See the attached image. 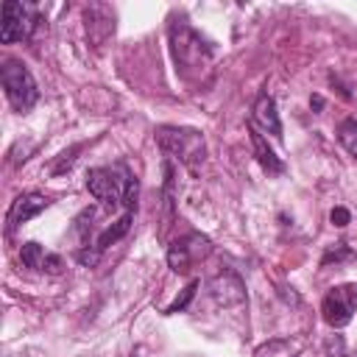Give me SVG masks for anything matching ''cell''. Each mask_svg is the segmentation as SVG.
<instances>
[{
	"label": "cell",
	"mask_w": 357,
	"mask_h": 357,
	"mask_svg": "<svg viewBox=\"0 0 357 357\" xmlns=\"http://www.w3.org/2000/svg\"><path fill=\"white\" fill-rule=\"evenodd\" d=\"M0 81L6 89V98L11 103L14 112H28L36 100H39V86L31 75V70L20 61V59H6L0 67Z\"/></svg>",
	"instance_id": "obj_4"
},
{
	"label": "cell",
	"mask_w": 357,
	"mask_h": 357,
	"mask_svg": "<svg viewBox=\"0 0 357 357\" xmlns=\"http://www.w3.org/2000/svg\"><path fill=\"white\" fill-rule=\"evenodd\" d=\"M33 25H36V17L31 14L28 6H22L17 0H6L3 3V22H0V42L3 45L28 39Z\"/></svg>",
	"instance_id": "obj_6"
},
{
	"label": "cell",
	"mask_w": 357,
	"mask_h": 357,
	"mask_svg": "<svg viewBox=\"0 0 357 357\" xmlns=\"http://www.w3.org/2000/svg\"><path fill=\"white\" fill-rule=\"evenodd\" d=\"M81 148L75 145V148H70V151H64L61 153V159H59V165H53V173H64V167H70L73 162H75V153H78Z\"/></svg>",
	"instance_id": "obj_18"
},
{
	"label": "cell",
	"mask_w": 357,
	"mask_h": 357,
	"mask_svg": "<svg viewBox=\"0 0 357 357\" xmlns=\"http://www.w3.org/2000/svg\"><path fill=\"white\" fill-rule=\"evenodd\" d=\"M354 254H351V248L346 245V243H337L335 248H329L326 254H324V259H321V265H329V262H340V259H351Z\"/></svg>",
	"instance_id": "obj_17"
},
{
	"label": "cell",
	"mask_w": 357,
	"mask_h": 357,
	"mask_svg": "<svg viewBox=\"0 0 357 357\" xmlns=\"http://www.w3.org/2000/svg\"><path fill=\"white\" fill-rule=\"evenodd\" d=\"M170 50H173V61L176 70L184 78L198 75L201 70L209 67L212 61V47L201 39V33H195L184 20H176L170 25Z\"/></svg>",
	"instance_id": "obj_2"
},
{
	"label": "cell",
	"mask_w": 357,
	"mask_h": 357,
	"mask_svg": "<svg viewBox=\"0 0 357 357\" xmlns=\"http://www.w3.org/2000/svg\"><path fill=\"white\" fill-rule=\"evenodd\" d=\"M206 254H209V240L201 234H187L167 248V262L176 273H187L192 268V262L204 259Z\"/></svg>",
	"instance_id": "obj_7"
},
{
	"label": "cell",
	"mask_w": 357,
	"mask_h": 357,
	"mask_svg": "<svg viewBox=\"0 0 357 357\" xmlns=\"http://www.w3.org/2000/svg\"><path fill=\"white\" fill-rule=\"evenodd\" d=\"M209 290H212V298L218 304H223V307L245 301V287H243V282H240V276L234 271H220L209 282Z\"/></svg>",
	"instance_id": "obj_9"
},
{
	"label": "cell",
	"mask_w": 357,
	"mask_h": 357,
	"mask_svg": "<svg viewBox=\"0 0 357 357\" xmlns=\"http://www.w3.org/2000/svg\"><path fill=\"white\" fill-rule=\"evenodd\" d=\"M310 103H312V109H324V98H321V95H312Z\"/></svg>",
	"instance_id": "obj_20"
},
{
	"label": "cell",
	"mask_w": 357,
	"mask_h": 357,
	"mask_svg": "<svg viewBox=\"0 0 357 357\" xmlns=\"http://www.w3.org/2000/svg\"><path fill=\"white\" fill-rule=\"evenodd\" d=\"M47 198L42 195V192H22V195H17L14 201H11V209H8V218H6V223H8V231H14L20 223H25V220H31V218H36L42 209H47Z\"/></svg>",
	"instance_id": "obj_8"
},
{
	"label": "cell",
	"mask_w": 357,
	"mask_h": 357,
	"mask_svg": "<svg viewBox=\"0 0 357 357\" xmlns=\"http://www.w3.org/2000/svg\"><path fill=\"white\" fill-rule=\"evenodd\" d=\"M156 142L159 148L173 156L176 162L187 165V167H198L206 156V142L204 134L195 128H181V126H159L156 128Z\"/></svg>",
	"instance_id": "obj_3"
},
{
	"label": "cell",
	"mask_w": 357,
	"mask_h": 357,
	"mask_svg": "<svg viewBox=\"0 0 357 357\" xmlns=\"http://www.w3.org/2000/svg\"><path fill=\"white\" fill-rule=\"evenodd\" d=\"M131 220H134V212H123L112 226H106V229L98 234V240H95V251H98V254H103L109 245H114V243H117V240L131 229Z\"/></svg>",
	"instance_id": "obj_12"
},
{
	"label": "cell",
	"mask_w": 357,
	"mask_h": 357,
	"mask_svg": "<svg viewBox=\"0 0 357 357\" xmlns=\"http://www.w3.org/2000/svg\"><path fill=\"white\" fill-rule=\"evenodd\" d=\"M296 354H298V343H290L282 337L268 340L254 351V357H296Z\"/></svg>",
	"instance_id": "obj_14"
},
{
	"label": "cell",
	"mask_w": 357,
	"mask_h": 357,
	"mask_svg": "<svg viewBox=\"0 0 357 357\" xmlns=\"http://www.w3.org/2000/svg\"><path fill=\"white\" fill-rule=\"evenodd\" d=\"M248 134H251V145H254V156H257V162L262 165V170L265 173H273V176H279V173H284V162L268 148V142L262 139V134H259V128L251 123L248 126Z\"/></svg>",
	"instance_id": "obj_11"
},
{
	"label": "cell",
	"mask_w": 357,
	"mask_h": 357,
	"mask_svg": "<svg viewBox=\"0 0 357 357\" xmlns=\"http://www.w3.org/2000/svg\"><path fill=\"white\" fill-rule=\"evenodd\" d=\"M195 290H198V279H192V282L184 287V293H181V296H178V298H176V301H173V304H170L165 312H167V315H173V312H181V310L190 304V298L195 296Z\"/></svg>",
	"instance_id": "obj_16"
},
{
	"label": "cell",
	"mask_w": 357,
	"mask_h": 357,
	"mask_svg": "<svg viewBox=\"0 0 357 357\" xmlns=\"http://www.w3.org/2000/svg\"><path fill=\"white\" fill-rule=\"evenodd\" d=\"M357 312V282L332 287L321 301V315L332 329H343Z\"/></svg>",
	"instance_id": "obj_5"
},
{
	"label": "cell",
	"mask_w": 357,
	"mask_h": 357,
	"mask_svg": "<svg viewBox=\"0 0 357 357\" xmlns=\"http://www.w3.org/2000/svg\"><path fill=\"white\" fill-rule=\"evenodd\" d=\"M329 220L335 223V226H349V220H351V215H349V209H343V206H335L332 212H329Z\"/></svg>",
	"instance_id": "obj_19"
},
{
	"label": "cell",
	"mask_w": 357,
	"mask_h": 357,
	"mask_svg": "<svg viewBox=\"0 0 357 357\" xmlns=\"http://www.w3.org/2000/svg\"><path fill=\"white\" fill-rule=\"evenodd\" d=\"M254 126L265 128L273 137H282V120H279V112H276V100L268 92H262L254 100Z\"/></svg>",
	"instance_id": "obj_10"
},
{
	"label": "cell",
	"mask_w": 357,
	"mask_h": 357,
	"mask_svg": "<svg viewBox=\"0 0 357 357\" xmlns=\"http://www.w3.org/2000/svg\"><path fill=\"white\" fill-rule=\"evenodd\" d=\"M86 190L92 192L95 201H100L106 209L123 206L126 212L137 209V192L139 184L134 173L126 165H112V167H92L86 173Z\"/></svg>",
	"instance_id": "obj_1"
},
{
	"label": "cell",
	"mask_w": 357,
	"mask_h": 357,
	"mask_svg": "<svg viewBox=\"0 0 357 357\" xmlns=\"http://www.w3.org/2000/svg\"><path fill=\"white\" fill-rule=\"evenodd\" d=\"M47 251L39 245V243H22L20 248V259L25 268H33V271H45L47 268Z\"/></svg>",
	"instance_id": "obj_13"
},
{
	"label": "cell",
	"mask_w": 357,
	"mask_h": 357,
	"mask_svg": "<svg viewBox=\"0 0 357 357\" xmlns=\"http://www.w3.org/2000/svg\"><path fill=\"white\" fill-rule=\"evenodd\" d=\"M337 139H340V145L357 159V117H346V120L337 126Z\"/></svg>",
	"instance_id": "obj_15"
}]
</instances>
